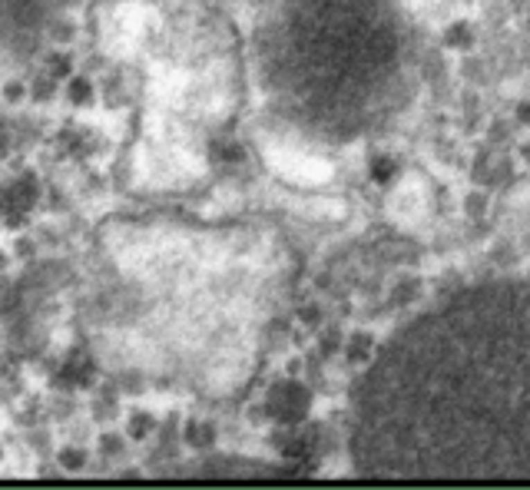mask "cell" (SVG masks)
I'll use <instances>...</instances> for the list:
<instances>
[{"label": "cell", "mask_w": 530, "mask_h": 490, "mask_svg": "<svg viewBox=\"0 0 530 490\" xmlns=\"http://www.w3.org/2000/svg\"><path fill=\"white\" fill-rule=\"evenodd\" d=\"M368 477H530V282L468 288L381 348L355 394Z\"/></svg>", "instance_id": "cell-1"}, {"label": "cell", "mask_w": 530, "mask_h": 490, "mask_svg": "<svg viewBox=\"0 0 530 490\" xmlns=\"http://www.w3.org/2000/svg\"><path fill=\"white\" fill-rule=\"evenodd\" d=\"M391 0H272L256 30V73L279 116L351 139L391 110L405 80Z\"/></svg>", "instance_id": "cell-2"}, {"label": "cell", "mask_w": 530, "mask_h": 490, "mask_svg": "<svg viewBox=\"0 0 530 490\" xmlns=\"http://www.w3.org/2000/svg\"><path fill=\"white\" fill-rule=\"evenodd\" d=\"M63 0H0V53L24 57L46 37Z\"/></svg>", "instance_id": "cell-3"}]
</instances>
